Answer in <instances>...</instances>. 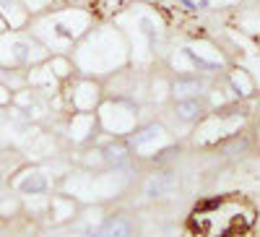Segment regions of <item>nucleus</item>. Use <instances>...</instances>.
<instances>
[{
	"mask_svg": "<svg viewBox=\"0 0 260 237\" xmlns=\"http://www.w3.org/2000/svg\"><path fill=\"white\" fill-rule=\"evenodd\" d=\"M13 188L21 196H42V193L50 190V180L42 169H26L24 175H18L13 180Z\"/></svg>",
	"mask_w": 260,
	"mask_h": 237,
	"instance_id": "f257e3e1",
	"label": "nucleus"
},
{
	"mask_svg": "<svg viewBox=\"0 0 260 237\" xmlns=\"http://www.w3.org/2000/svg\"><path fill=\"white\" fill-rule=\"evenodd\" d=\"M83 237H133V224L127 217H110L99 227L89 229Z\"/></svg>",
	"mask_w": 260,
	"mask_h": 237,
	"instance_id": "f03ea898",
	"label": "nucleus"
},
{
	"mask_svg": "<svg viewBox=\"0 0 260 237\" xmlns=\"http://www.w3.org/2000/svg\"><path fill=\"white\" fill-rule=\"evenodd\" d=\"M26 16H29V11H26V6L21 3V0H0V21L8 24L11 29L24 26Z\"/></svg>",
	"mask_w": 260,
	"mask_h": 237,
	"instance_id": "7ed1b4c3",
	"label": "nucleus"
},
{
	"mask_svg": "<svg viewBox=\"0 0 260 237\" xmlns=\"http://www.w3.org/2000/svg\"><path fill=\"white\" fill-rule=\"evenodd\" d=\"M203 112H206V104H203L198 97L177 99V104H175V115H177V120H182V123H195V120H201Z\"/></svg>",
	"mask_w": 260,
	"mask_h": 237,
	"instance_id": "20e7f679",
	"label": "nucleus"
},
{
	"mask_svg": "<svg viewBox=\"0 0 260 237\" xmlns=\"http://www.w3.org/2000/svg\"><path fill=\"white\" fill-rule=\"evenodd\" d=\"M206 92V83L201 78H177L172 83V97L175 99H190V97H201Z\"/></svg>",
	"mask_w": 260,
	"mask_h": 237,
	"instance_id": "39448f33",
	"label": "nucleus"
},
{
	"mask_svg": "<svg viewBox=\"0 0 260 237\" xmlns=\"http://www.w3.org/2000/svg\"><path fill=\"white\" fill-rule=\"evenodd\" d=\"M102 157H104V162L110 167H122V164L130 162V146L122 143V141H115V143H110L104 149Z\"/></svg>",
	"mask_w": 260,
	"mask_h": 237,
	"instance_id": "423d86ee",
	"label": "nucleus"
},
{
	"mask_svg": "<svg viewBox=\"0 0 260 237\" xmlns=\"http://www.w3.org/2000/svg\"><path fill=\"white\" fill-rule=\"evenodd\" d=\"M161 136H164V128H161L159 123H148V125H143V128H141V131H136L133 136H130V146L143 149L146 143L156 141V138H161Z\"/></svg>",
	"mask_w": 260,
	"mask_h": 237,
	"instance_id": "0eeeda50",
	"label": "nucleus"
},
{
	"mask_svg": "<svg viewBox=\"0 0 260 237\" xmlns=\"http://www.w3.org/2000/svg\"><path fill=\"white\" fill-rule=\"evenodd\" d=\"M73 211H76V203L71 198H52V219L55 222H65V219H71L73 217Z\"/></svg>",
	"mask_w": 260,
	"mask_h": 237,
	"instance_id": "6e6552de",
	"label": "nucleus"
},
{
	"mask_svg": "<svg viewBox=\"0 0 260 237\" xmlns=\"http://www.w3.org/2000/svg\"><path fill=\"white\" fill-rule=\"evenodd\" d=\"M47 68L52 71V76H55L57 81H62V78H68V76H71L73 63H71L68 57H62V55H55V57L50 60V66H47Z\"/></svg>",
	"mask_w": 260,
	"mask_h": 237,
	"instance_id": "1a4fd4ad",
	"label": "nucleus"
},
{
	"mask_svg": "<svg viewBox=\"0 0 260 237\" xmlns=\"http://www.w3.org/2000/svg\"><path fill=\"white\" fill-rule=\"evenodd\" d=\"M167 188H169V177H167V175H154V177L146 183V196H148V198L164 196Z\"/></svg>",
	"mask_w": 260,
	"mask_h": 237,
	"instance_id": "9d476101",
	"label": "nucleus"
},
{
	"mask_svg": "<svg viewBox=\"0 0 260 237\" xmlns=\"http://www.w3.org/2000/svg\"><path fill=\"white\" fill-rule=\"evenodd\" d=\"M13 102V92L8 89L6 83H0V107H8Z\"/></svg>",
	"mask_w": 260,
	"mask_h": 237,
	"instance_id": "9b49d317",
	"label": "nucleus"
}]
</instances>
